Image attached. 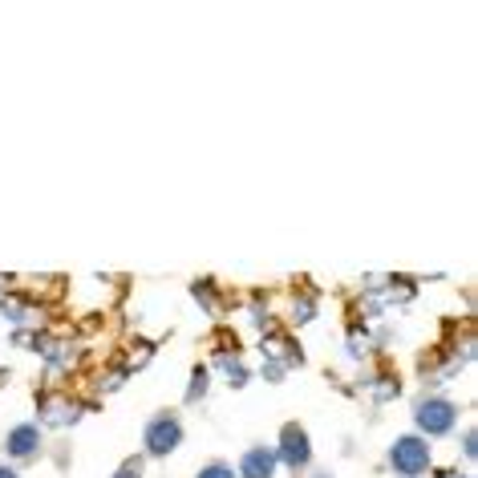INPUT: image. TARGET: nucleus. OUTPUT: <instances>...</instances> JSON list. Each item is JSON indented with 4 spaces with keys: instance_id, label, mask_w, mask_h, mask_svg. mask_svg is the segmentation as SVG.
I'll return each instance as SVG.
<instances>
[{
    "instance_id": "nucleus-4",
    "label": "nucleus",
    "mask_w": 478,
    "mask_h": 478,
    "mask_svg": "<svg viewBox=\"0 0 478 478\" xmlns=\"http://www.w3.org/2000/svg\"><path fill=\"white\" fill-rule=\"evenodd\" d=\"M276 458H284V462H288L292 470L308 466V458H312V446H308V434H304V426H284V434H280V450H276Z\"/></svg>"
},
{
    "instance_id": "nucleus-8",
    "label": "nucleus",
    "mask_w": 478,
    "mask_h": 478,
    "mask_svg": "<svg viewBox=\"0 0 478 478\" xmlns=\"http://www.w3.org/2000/svg\"><path fill=\"white\" fill-rule=\"evenodd\" d=\"M118 478H142V462L134 458V462H126L122 470H118Z\"/></svg>"
},
{
    "instance_id": "nucleus-9",
    "label": "nucleus",
    "mask_w": 478,
    "mask_h": 478,
    "mask_svg": "<svg viewBox=\"0 0 478 478\" xmlns=\"http://www.w3.org/2000/svg\"><path fill=\"white\" fill-rule=\"evenodd\" d=\"M203 390H207V373H203V369H199V373H195V385H190V393H187V397H190V402H195V397H199Z\"/></svg>"
},
{
    "instance_id": "nucleus-1",
    "label": "nucleus",
    "mask_w": 478,
    "mask_h": 478,
    "mask_svg": "<svg viewBox=\"0 0 478 478\" xmlns=\"http://www.w3.org/2000/svg\"><path fill=\"white\" fill-rule=\"evenodd\" d=\"M390 462H393V470H397V474H405V478L422 474V470L429 466V442L417 438V434H405V438L393 442Z\"/></svg>"
},
{
    "instance_id": "nucleus-6",
    "label": "nucleus",
    "mask_w": 478,
    "mask_h": 478,
    "mask_svg": "<svg viewBox=\"0 0 478 478\" xmlns=\"http://www.w3.org/2000/svg\"><path fill=\"white\" fill-rule=\"evenodd\" d=\"M276 450H268V446H252V450L243 454V462H239V474L243 478H272L276 474Z\"/></svg>"
},
{
    "instance_id": "nucleus-5",
    "label": "nucleus",
    "mask_w": 478,
    "mask_h": 478,
    "mask_svg": "<svg viewBox=\"0 0 478 478\" xmlns=\"http://www.w3.org/2000/svg\"><path fill=\"white\" fill-rule=\"evenodd\" d=\"M4 450L13 454V458H37V450H41V429L33 426V422H25V426H13V429H9V438H4Z\"/></svg>"
},
{
    "instance_id": "nucleus-2",
    "label": "nucleus",
    "mask_w": 478,
    "mask_h": 478,
    "mask_svg": "<svg viewBox=\"0 0 478 478\" xmlns=\"http://www.w3.org/2000/svg\"><path fill=\"white\" fill-rule=\"evenodd\" d=\"M142 442H146V454H154V458H166V454H175L178 442H183V422H178L175 414H158L151 426H146Z\"/></svg>"
},
{
    "instance_id": "nucleus-7",
    "label": "nucleus",
    "mask_w": 478,
    "mask_h": 478,
    "mask_svg": "<svg viewBox=\"0 0 478 478\" xmlns=\"http://www.w3.org/2000/svg\"><path fill=\"white\" fill-rule=\"evenodd\" d=\"M195 478H235V470H231L227 462H211V466H203Z\"/></svg>"
},
{
    "instance_id": "nucleus-10",
    "label": "nucleus",
    "mask_w": 478,
    "mask_h": 478,
    "mask_svg": "<svg viewBox=\"0 0 478 478\" xmlns=\"http://www.w3.org/2000/svg\"><path fill=\"white\" fill-rule=\"evenodd\" d=\"M0 478H21V474H16L13 466H0Z\"/></svg>"
},
{
    "instance_id": "nucleus-3",
    "label": "nucleus",
    "mask_w": 478,
    "mask_h": 478,
    "mask_svg": "<svg viewBox=\"0 0 478 478\" xmlns=\"http://www.w3.org/2000/svg\"><path fill=\"white\" fill-rule=\"evenodd\" d=\"M414 422H417V429L422 434H450L454 429V422H458V410H454L446 397H426V402L414 410Z\"/></svg>"
}]
</instances>
